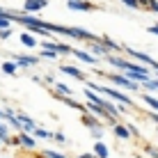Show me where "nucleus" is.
I'll list each match as a JSON object with an SVG mask.
<instances>
[{
  "instance_id": "17",
  "label": "nucleus",
  "mask_w": 158,
  "mask_h": 158,
  "mask_svg": "<svg viewBox=\"0 0 158 158\" xmlns=\"http://www.w3.org/2000/svg\"><path fill=\"white\" fill-rule=\"evenodd\" d=\"M142 99H144V103L149 108H154V110H158V99L156 96H149V94H142Z\"/></svg>"
},
{
  "instance_id": "1",
  "label": "nucleus",
  "mask_w": 158,
  "mask_h": 158,
  "mask_svg": "<svg viewBox=\"0 0 158 158\" xmlns=\"http://www.w3.org/2000/svg\"><path fill=\"white\" fill-rule=\"evenodd\" d=\"M85 83L89 85V92H103V94H106L108 99H115V101H119V103H122V106H131V108H135V106H133V101H131L126 94H122V92L112 89V87H99V85L89 83V80H85Z\"/></svg>"
},
{
  "instance_id": "4",
  "label": "nucleus",
  "mask_w": 158,
  "mask_h": 158,
  "mask_svg": "<svg viewBox=\"0 0 158 158\" xmlns=\"http://www.w3.org/2000/svg\"><path fill=\"white\" fill-rule=\"evenodd\" d=\"M124 51H126V55H131V57H133V60H140V62H144V64H149V67H151V69H154V67H156V60H154V57H149V55H147V53H140V51H133V48H131V46H124Z\"/></svg>"
},
{
  "instance_id": "10",
  "label": "nucleus",
  "mask_w": 158,
  "mask_h": 158,
  "mask_svg": "<svg viewBox=\"0 0 158 158\" xmlns=\"http://www.w3.org/2000/svg\"><path fill=\"white\" fill-rule=\"evenodd\" d=\"M92 154H94L96 158H108V154H110V151H108V147L103 144V142H96V144H94V151H92Z\"/></svg>"
},
{
  "instance_id": "13",
  "label": "nucleus",
  "mask_w": 158,
  "mask_h": 158,
  "mask_svg": "<svg viewBox=\"0 0 158 158\" xmlns=\"http://www.w3.org/2000/svg\"><path fill=\"white\" fill-rule=\"evenodd\" d=\"M115 135H117V138H122V140H128V138H131V131H128V126L115 124Z\"/></svg>"
},
{
  "instance_id": "15",
  "label": "nucleus",
  "mask_w": 158,
  "mask_h": 158,
  "mask_svg": "<svg viewBox=\"0 0 158 158\" xmlns=\"http://www.w3.org/2000/svg\"><path fill=\"white\" fill-rule=\"evenodd\" d=\"M83 124H85V126H89V128H99V122H96V117L87 115V112H83Z\"/></svg>"
},
{
  "instance_id": "26",
  "label": "nucleus",
  "mask_w": 158,
  "mask_h": 158,
  "mask_svg": "<svg viewBox=\"0 0 158 158\" xmlns=\"http://www.w3.org/2000/svg\"><path fill=\"white\" fill-rule=\"evenodd\" d=\"M147 32H149V35H158V23H156V25H149Z\"/></svg>"
},
{
  "instance_id": "9",
  "label": "nucleus",
  "mask_w": 158,
  "mask_h": 158,
  "mask_svg": "<svg viewBox=\"0 0 158 158\" xmlns=\"http://www.w3.org/2000/svg\"><path fill=\"white\" fill-rule=\"evenodd\" d=\"M16 142H19V144H23L25 149H35V138H30L28 133H19Z\"/></svg>"
},
{
  "instance_id": "21",
  "label": "nucleus",
  "mask_w": 158,
  "mask_h": 158,
  "mask_svg": "<svg viewBox=\"0 0 158 158\" xmlns=\"http://www.w3.org/2000/svg\"><path fill=\"white\" fill-rule=\"evenodd\" d=\"M144 9H149V12H158V0H149V5H147Z\"/></svg>"
},
{
  "instance_id": "25",
  "label": "nucleus",
  "mask_w": 158,
  "mask_h": 158,
  "mask_svg": "<svg viewBox=\"0 0 158 158\" xmlns=\"http://www.w3.org/2000/svg\"><path fill=\"white\" fill-rule=\"evenodd\" d=\"M122 2L126 5V7H133V9L138 7V0H122Z\"/></svg>"
},
{
  "instance_id": "7",
  "label": "nucleus",
  "mask_w": 158,
  "mask_h": 158,
  "mask_svg": "<svg viewBox=\"0 0 158 158\" xmlns=\"http://www.w3.org/2000/svg\"><path fill=\"white\" fill-rule=\"evenodd\" d=\"M39 62V57H32V55H14V64L16 67H35Z\"/></svg>"
},
{
  "instance_id": "28",
  "label": "nucleus",
  "mask_w": 158,
  "mask_h": 158,
  "mask_svg": "<svg viewBox=\"0 0 158 158\" xmlns=\"http://www.w3.org/2000/svg\"><path fill=\"white\" fill-rule=\"evenodd\" d=\"M53 140H57V142H64V135H62V133H53Z\"/></svg>"
},
{
  "instance_id": "16",
  "label": "nucleus",
  "mask_w": 158,
  "mask_h": 158,
  "mask_svg": "<svg viewBox=\"0 0 158 158\" xmlns=\"http://www.w3.org/2000/svg\"><path fill=\"white\" fill-rule=\"evenodd\" d=\"M16 69H19V67H16L14 62H5L2 64V71L7 73V76H16Z\"/></svg>"
},
{
  "instance_id": "2",
  "label": "nucleus",
  "mask_w": 158,
  "mask_h": 158,
  "mask_svg": "<svg viewBox=\"0 0 158 158\" xmlns=\"http://www.w3.org/2000/svg\"><path fill=\"white\" fill-rule=\"evenodd\" d=\"M101 76H108V80H110L112 85H119V87H124V89H131V92L140 89V85L133 83V80H128L124 73H101Z\"/></svg>"
},
{
  "instance_id": "6",
  "label": "nucleus",
  "mask_w": 158,
  "mask_h": 158,
  "mask_svg": "<svg viewBox=\"0 0 158 158\" xmlns=\"http://www.w3.org/2000/svg\"><path fill=\"white\" fill-rule=\"evenodd\" d=\"M48 5V0H25L23 2V9L28 14H32V12H39V9H44Z\"/></svg>"
},
{
  "instance_id": "3",
  "label": "nucleus",
  "mask_w": 158,
  "mask_h": 158,
  "mask_svg": "<svg viewBox=\"0 0 158 158\" xmlns=\"http://www.w3.org/2000/svg\"><path fill=\"white\" fill-rule=\"evenodd\" d=\"M67 7L69 9H76V12H94V2L89 0H67Z\"/></svg>"
},
{
  "instance_id": "8",
  "label": "nucleus",
  "mask_w": 158,
  "mask_h": 158,
  "mask_svg": "<svg viewBox=\"0 0 158 158\" xmlns=\"http://www.w3.org/2000/svg\"><path fill=\"white\" fill-rule=\"evenodd\" d=\"M71 55H76L78 60H83V62H87V64H92V67L99 62L94 55H89V53H85V51H76V48H71Z\"/></svg>"
},
{
  "instance_id": "23",
  "label": "nucleus",
  "mask_w": 158,
  "mask_h": 158,
  "mask_svg": "<svg viewBox=\"0 0 158 158\" xmlns=\"http://www.w3.org/2000/svg\"><path fill=\"white\" fill-rule=\"evenodd\" d=\"M7 37H12V28H7V30H0V39H7Z\"/></svg>"
},
{
  "instance_id": "29",
  "label": "nucleus",
  "mask_w": 158,
  "mask_h": 158,
  "mask_svg": "<svg viewBox=\"0 0 158 158\" xmlns=\"http://www.w3.org/2000/svg\"><path fill=\"white\" fill-rule=\"evenodd\" d=\"M78 158H96V156H94V154H80Z\"/></svg>"
},
{
  "instance_id": "18",
  "label": "nucleus",
  "mask_w": 158,
  "mask_h": 158,
  "mask_svg": "<svg viewBox=\"0 0 158 158\" xmlns=\"http://www.w3.org/2000/svg\"><path fill=\"white\" fill-rule=\"evenodd\" d=\"M32 133H35V138H53V133H48V131H44V128H32Z\"/></svg>"
},
{
  "instance_id": "5",
  "label": "nucleus",
  "mask_w": 158,
  "mask_h": 158,
  "mask_svg": "<svg viewBox=\"0 0 158 158\" xmlns=\"http://www.w3.org/2000/svg\"><path fill=\"white\" fill-rule=\"evenodd\" d=\"M60 71H62V73H67V76H71V78H76V80H83V83L87 80V76H85L83 71H80L78 67H69V64H64V67H60Z\"/></svg>"
},
{
  "instance_id": "20",
  "label": "nucleus",
  "mask_w": 158,
  "mask_h": 158,
  "mask_svg": "<svg viewBox=\"0 0 158 158\" xmlns=\"http://www.w3.org/2000/svg\"><path fill=\"white\" fill-rule=\"evenodd\" d=\"M142 85L147 87V89H158V80H151V78H149V80H144Z\"/></svg>"
},
{
  "instance_id": "14",
  "label": "nucleus",
  "mask_w": 158,
  "mask_h": 158,
  "mask_svg": "<svg viewBox=\"0 0 158 158\" xmlns=\"http://www.w3.org/2000/svg\"><path fill=\"white\" fill-rule=\"evenodd\" d=\"M55 92H57V96H71L73 94V92L69 89L64 83H55Z\"/></svg>"
},
{
  "instance_id": "12",
  "label": "nucleus",
  "mask_w": 158,
  "mask_h": 158,
  "mask_svg": "<svg viewBox=\"0 0 158 158\" xmlns=\"http://www.w3.org/2000/svg\"><path fill=\"white\" fill-rule=\"evenodd\" d=\"M87 46H89V51H92V53H96V55H103V57H106V55H110V53H108V51L101 46L99 41H89Z\"/></svg>"
},
{
  "instance_id": "11",
  "label": "nucleus",
  "mask_w": 158,
  "mask_h": 158,
  "mask_svg": "<svg viewBox=\"0 0 158 158\" xmlns=\"http://www.w3.org/2000/svg\"><path fill=\"white\" fill-rule=\"evenodd\" d=\"M21 44H23V46H28V48H35V46H37V39L30 35V32H21Z\"/></svg>"
},
{
  "instance_id": "24",
  "label": "nucleus",
  "mask_w": 158,
  "mask_h": 158,
  "mask_svg": "<svg viewBox=\"0 0 158 158\" xmlns=\"http://www.w3.org/2000/svg\"><path fill=\"white\" fill-rule=\"evenodd\" d=\"M7 126H5V124H2V126H0V140H7Z\"/></svg>"
},
{
  "instance_id": "27",
  "label": "nucleus",
  "mask_w": 158,
  "mask_h": 158,
  "mask_svg": "<svg viewBox=\"0 0 158 158\" xmlns=\"http://www.w3.org/2000/svg\"><path fill=\"white\" fill-rule=\"evenodd\" d=\"M92 135H94V138H101V135H103V131H101V126H99V128H92Z\"/></svg>"
},
{
  "instance_id": "19",
  "label": "nucleus",
  "mask_w": 158,
  "mask_h": 158,
  "mask_svg": "<svg viewBox=\"0 0 158 158\" xmlns=\"http://www.w3.org/2000/svg\"><path fill=\"white\" fill-rule=\"evenodd\" d=\"M41 158H67L64 154H57V151H41Z\"/></svg>"
},
{
  "instance_id": "22",
  "label": "nucleus",
  "mask_w": 158,
  "mask_h": 158,
  "mask_svg": "<svg viewBox=\"0 0 158 158\" xmlns=\"http://www.w3.org/2000/svg\"><path fill=\"white\" fill-rule=\"evenodd\" d=\"M39 55H44L46 60H55V57H57V55H55V53H53V51H41Z\"/></svg>"
}]
</instances>
